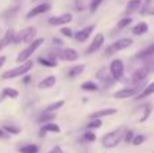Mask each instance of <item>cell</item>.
<instances>
[{
    "label": "cell",
    "instance_id": "10",
    "mask_svg": "<svg viewBox=\"0 0 154 153\" xmlns=\"http://www.w3.org/2000/svg\"><path fill=\"white\" fill-rule=\"evenodd\" d=\"M149 73H150V68L147 67V65H146V67L138 68V69L133 73V76H131V83L135 84V86L142 84L145 80H146L147 76H149Z\"/></svg>",
    "mask_w": 154,
    "mask_h": 153
},
{
    "label": "cell",
    "instance_id": "40",
    "mask_svg": "<svg viewBox=\"0 0 154 153\" xmlns=\"http://www.w3.org/2000/svg\"><path fill=\"white\" fill-rule=\"evenodd\" d=\"M134 137H135V134H134L133 130H127V132H126V134H125V141L127 144H131V142H133V140H134Z\"/></svg>",
    "mask_w": 154,
    "mask_h": 153
},
{
    "label": "cell",
    "instance_id": "4",
    "mask_svg": "<svg viewBox=\"0 0 154 153\" xmlns=\"http://www.w3.org/2000/svg\"><path fill=\"white\" fill-rule=\"evenodd\" d=\"M37 29L34 26H30L26 27V29L20 30L18 34L15 35V39H14V43H31L32 41L37 39Z\"/></svg>",
    "mask_w": 154,
    "mask_h": 153
},
{
    "label": "cell",
    "instance_id": "6",
    "mask_svg": "<svg viewBox=\"0 0 154 153\" xmlns=\"http://www.w3.org/2000/svg\"><path fill=\"white\" fill-rule=\"evenodd\" d=\"M141 89H143L142 88V84H138V86H135V87H126V88H120L119 91H116L114 94V98L115 99H128V98L137 96Z\"/></svg>",
    "mask_w": 154,
    "mask_h": 153
},
{
    "label": "cell",
    "instance_id": "26",
    "mask_svg": "<svg viewBox=\"0 0 154 153\" xmlns=\"http://www.w3.org/2000/svg\"><path fill=\"white\" fill-rule=\"evenodd\" d=\"M38 62H39L42 67H46V68H56L57 67L56 60L48 58V57H39V58H38Z\"/></svg>",
    "mask_w": 154,
    "mask_h": 153
},
{
    "label": "cell",
    "instance_id": "9",
    "mask_svg": "<svg viewBox=\"0 0 154 153\" xmlns=\"http://www.w3.org/2000/svg\"><path fill=\"white\" fill-rule=\"evenodd\" d=\"M50 10H51V4H50V3L43 2V3H41V4L35 5L34 8H31V10L26 14V19L35 18V16H38V15H42V14H45V12H49Z\"/></svg>",
    "mask_w": 154,
    "mask_h": 153
},
{
    "label": "cell",
    "instance_id": "37",
    "mask_svg": "<svg viewBox=\"0 0 154 153\" xmlns=\"http://www.w3.org/2000/svg\"><path fill=\"white\" fill-rule=\"evenodd\" d=\"M103 2H106V0H91V3H89V11H91V12H95V11L97 10L99 7H100V4Z\"/></svg>",
    "mask_w": 154,
    "mask_h": 153
},
{
    "label": "cell",
    "instance_id": "29",
    "mask_svg": "<svg viewBox=\"0 0 154 153\" xmlns=\"http://www.w3.org/2000/svg\"><path fill=\"white\" fill-rule=\"evenodd\" d=\"M2 127L8 133V134H20V133H22L20 127L15 126V125H11V123H4Z\"/></svg>",
    "mask_w": 154,
    "mask_h": 153
},
{
    "label": "cell",
    "instance_id": "42",
    "mask_svg": "<svg viewBox=\"0 0 154 153\" xmlns=\"http://www.w3.org/2000/svg\"><path fill=\"white\" fill-rule=\"evenodd\" d=\"M7 137H8V133L3 127H0V138H7Z\"/></svg>",
    "mask_w": 154,
    "mask_h": 153
},
{
    "label": "cell",
    "instance_id": "35",
    "mask_svg": "<svg viewBox=\"0 0 154 153\" xmlns=\"http://www.w3.org/2000/svg\"><path fill=\"white\" fill-rule=\"evenodd\" d=\"M60 33H61L64 37H66V38H73V37H75V33H73V30L70 29V27L61 26V29H60Z\"/></svg>",
    "mask_w": 154,
    "mask_h": 153
},
{
    "label": "cell",
    "instance_id": "31",
    "mask_svg": "<svg viewBox=\"0 0 154 153\" xmlns=\"http://www.w3.org/2000/svg\"><path fill=\"white\" fill-rule=\"evenodd\" d=\"M64 105H65V100H57V102H54V103H51V105L46 106L43 111H48V113H54L56 110H60V108H61Z\"/></svg>",
    "mask_w": 154,
    "mask_h": 153
},
{
    "label": "cell",
    "instance_id": "43",
    "mask_svg": "<svg viewBox=\"0 0 154 153\" xmlns=\"http://www.w3.org/2000/svg\"><path fill=\"white\" fill-rule=\"evenodd\" d=\"M76 8L77 10H82V4H81V0H76Z\"/></svg>",
    "mask_w": 154,
    "mask_h": 153
},
{
    "label": "cell",
    "instance_id": "19",
    "mask_svg": "<svg viewBox=\"0 0 154 153\" xmlns=\"http://www.w3.org/2000/svg\"><path fill=\"white\" fill-rule=\"evenodd\" d=\"M154 56V43L152 45H149L147 48L142 49L141 52H138V53L135 54V58L138 60H146V58H150V57Z\"/></svg>",
    "mask_w": 154,
    "mask_h": 153
},
{
    "label": "cell",
    "instance_id": "46",
    "mask_svg": "<svg viewBox=\"0 0 154 153\" xmlns=\"http://www.w3.org/2000/svg\"><path fill=\"white\" fill-rule=\"evenodd\" d=\"M24 83H29V81H31V76H26V79H24Z\"/></svg>",
    "mask_w": 154,
    "mask_h": 153
},
{
    "label": "cell",
    "instance_id": "2",
    "mask_svg": "<svg viewBox=\"0 0 154 153\" xmlns=\"http://www.w3.org/2000/svg\"><path fill=\"white\" fill-rule=\"evenodd\" d=\"M43 42H45V39H43V38H37L35 41H32L31 43H29V45H27L26 48H24L23 50L18 54V57L15 58V61L18 62V64H23V62L29 61L30 57H31L32 54H34L35 52L41 48V45H42Z\"/></svg>",
    "mask_w": 154,
    "mask_h": 153
},
{
    "label": "cell",
    "instance_id": "45",
    "mask_svg": "<svg viewBox=\"0 0 154 153\" xmlns=\"http://www.w3.org/2000/svg\"><path fill=\"white\" fill-rule=\"evenodd\" d=\"M54 43H57V45H64V42H62V41H60V39H54Z\"/></svg>",
    "mask_w": 154,
    "mask_h": 153
},
{
    "label": "cell",
    "instance_id": "38",
    "mask_svg": "<svg viewBox=\"0 0 154 153\" xmlns=\"http://www.w3.org/2000/svg\"><path fill=\"white\" fill-rule=\"evenodd\" d=\"M145 140H146V137H145L143 134H137L135 137H134V140H133V145H135V146H138V145H142V144L145 142Z\"/></svg>",
    "mask_w": 154,
    "mask_h": 153
},
{
    "label": "cell",
    "instance_id": "39",
    "mask_svg": "<svg viewBox=\"0 0 154 153\" xmlns=\"http://www.w3.org/2000/svg\"><path fill=\"white\" fill-rule=\"evenodd\" d=\"M84 140H87L88 142H93V141H96V134L91 130H88L84 133Z\"/></svg>",
    "mask_w": 154,
    "mask_h": 153
},
{
    "label": "cell",
    "instance_id": "14",
    "mask_svg": "<svg viewBox=\"0 0 154 153\" xmlns=\"http://www.w3.org/2000/svg\"><path fill=\"white\" fill-rule=\"evenodd\" d=\"M116 113H118V110L116 108H114V107L101 108V110H96V111H93V113H91L89 115H88V118L89 119H100V118H103V117L115 115Z\"/></svg>",
    "mask_w": 154,
    "mask_h": 153
},
{
    "label": "cell",
    "instance_id": "7",
    "mask_svg": "<svg viewBox=\"0 0 154 153\" xmlns=\"http://www.w3.org/2000/svg\"><path fill=\"white\" fill-rule=\"evenodd\" d=\"M109 72H111L112 77L115 79L116 81L122 80L123 75H125V64L120 58H115L111 61L109 64Z\"/></svg>",
    "mask_w": 154,
    "mask_h": 153
},
{
    "label": "cell",
    "instance_id": "18",
    "mask_svg": "<svg viewBox=\"0 0 154 153\" xmlns=\"http://www.w3.org/2000/svg\"><path fill=\"white\" fill-rule=\"evenodd\" d=\"M142 3H143V0H128L127 5H126L125 14H126V15H130V14L138 11L139 8L142 7Z\"/></svg>",
    "mask_w": 154,
    "mask_h": 153
},
{
    "label": "cell",
    "instance_id": "25",
    "mask_svg": "<svg viewBox=\"0 0 154 153\" xmlns=\"http://www.w3.org/2000/svg\"><path fill=\"white\" fill-rule=\"evenodd\" d=\"M54 118H56V114L54 113L42 111V114H41L39 118H38V122H39V123H49V122H51Z\"/></svg>",
    "mask_w": 154,
    "mask_h": 153
},
{
    "label": "cell",
    "instance_id": "5",
    "mask_svg": "<svg viewBox=\"0 0 154 153\" xmlns=\"http://www.w3.org/2000/svg\"><path fill=\"white\" fill-rule=\"evenodd\" d=\"M131 45H133V39H131V38H120V39H118L116 42H114L112 45H109L108 48L106 49L104 56L109 57V56H112V54L118 53V52L125 50V49L130 48Z\"/></svg>",
    "mask_w": 154,
    "mask_h": 153
},
{
    "label": "cell",
    "instance_id": "41",
    "mask_svg": "<svg viewBox=\"0 0 154 153\" xmlns=\"http://www.w3.org/2000/svg\"><path fill=\"white\" fill-rule=\"evenodd\" d=\"M49 153H64V151H62L60 146H54V148L51 149V151L49 152Z\"/></svg>",
    "mask_w": 154,
    "mask_h": 153
},
{
    "label": "cell",
    "instance_id": "15",
    "mask_svg": "<svg viewBox=\"0 0 154 153\" xmlns=\"http://www.w3.org/2000/svg\"><path fill=\"white\" fill-rule=\"evenodd\" d=\"M103 45H104V35L101 34V33H99V34L95 35V38H93L92 42H91V45L88 46L87 53H88V54L95 53V52H97Z\"/></svg>",
    "mask_w": 154,
    "mask_h": 153
},
{
    "label": "cell",
    "instance_id": "13",
    "mask_svg": "<svg viewBox=\"0 0 154 153\" xmlns=\"http://www.w3.org/2000/svg\"><path fill=\"white\" fill-rule=\"evenodd\" d=\"M57 57H58L60 60H62V61H76L80 56L75 49L68 48V49H62V50H60L58 53H57Z\"/></svg>",
    "mask_w": 154,
    "mask_h": 153
},
{
    "label": "cell",
    "instance_id": "8",
    "mask_svg": "<svg viewBox=\"0 0 154 153\" xmlns=\"http://www.w3.org/2000/svg\"><path fill=\"white\" fill-rule=\"evenodd\" d=\"M96 79L99 80V83L101 84L103 88H108V87H111L112 84L116 81L114 77H112L109 69H106V68H101L100 70H97V73H96Z\"/></svg>",
    "mask_w": 154,
    "mask_h": 153
},
{
    "label": "cell",
    "instance_id": "16",
    "mask_svg": "<svg viewBox=\"0 0 154 153\" xmlns=\"http://www.w3.org/2000/svg\"><path fill=\"white\" fill-rule=\"evenodd\" d=\"M15 35L16 33L12 29L7 30L5 31V34L3 35V38L0 39V52L3 50V49H5L8 45H11V43H14V39H15Z\"/></svg>",
    "mask_w": 154,
    "mask_h": 153
},
{
    "label": "cell",
    "instance_id": "27",
    "mask_svg": "<svg viewBox=\"0 0 154 153\" xmlns=\"http://www.w3.org/2000/svg\"><path fill=\"white\" fill-rule=\"evenodd\" d=\"M141 111H142V115L139 118V122H145L150 117V114H152V105H149V103L143 105L141 107Z\"/></svg>",
    "mask_w": 154,
    "mask_h": 153
},
{
    "label": "cell",
    "instance_id": "1",
    "mask_svg": "<svg viewBox=\"0 0 154 153\" xmlns=\"http://www.w3.org/2000/svg\"><path fill=\"white\" fill-rule=\"evenodd\" d=\"M126 132H127V129H126L125 126H120V127H118V129L112 130V132L107 133V134L103 136V138H101V145L107 149L115 148V146H118L120 144V141L125 140Z\"/></svg>",
    "mask_w": 154,
    "mask_h": 153
},
{
    "label": "cell",
    "instance_id": "11",
    "mask_svg": "<svg viewBox=\"0 0 154 153\" xmlns=\"http://www.w3.org/2000/svg\"><path fill=\"white\" fill-rule=\"evenodd\" d=\"M73 19V15L70 12H64L62 15L58 16H51L49 18V24L51 26H65V24L70 23Z\"/></svg>",
    "mask_w": 154,
    "mask_h": 153
},
{
    "label": "cell",
    "instance_id": "36",
    "mask_svg": "<svg viewBox=\"0 0 154 153\" xmlns=\"http://www.w3.org/2000/svg\"><path fill=\"white\" fill-rule=\"evenodd\" d=\"M101 121L100 119H91L89 122H88L87 125V129L91 130V129H99V127H101Z\"/></svg>",
    "mask_w": 154,
    "mask_h": 153
},
{
    "label": "cell",
    "instance_id": "48",
    "mask_svg": "<svg viewBox=\"0 0 154 153\" xmlns=\"http://www.w3.org/2000/svg\"><path fill=\"white\" fill-rule=\"evenodd\" d=\"M4 98H5V96H4V95H3V94H2V95H0V102H2V100H3V99H4Z\"/></svg>",
    "mask_w": 154,
    "mask_h": 153
},
{
    "label": "cell",
    "instance_id": "3",
    "mask_svg": "<svg viewBox=\"0 0 154 153\" xmlns=\"http://www.w3.org/2000/svg\"><path fill=\"white\" fill-rule=\"evenodd\" d=\"M32 67H34V62H32L31 60H29V61L23 62V64H19V67L14 68V69L5 70V72L2 75V79H3V80H7V79L19 77V76H22V75H26V73H29L30 70L32 69Z\"/></svg>",
    "mask_w": 154,
    "mask_h": 153
},
{
    "label": "cell",
    "instance_id": "22",
    "mask_svg": "<svg viewBox=\"0 0 154 153\" xmlns=\"http://www.w3.org/2000/svg\"><path fill=\"white\" fill-rule=\"evenodd\" d=\"M19 8H20L19 5H12V7H10V8H5V10L0 14V16H2V19L10 20V19H12L14 16H16V14L19 12Z\"/></svg>",
    "mask_w": 154,
    "mask_h": 153
},
{
    "label": "cell",
    "instance_id": "30",
    "mask_svg": "<svg viewBox=\"0 0 154 153\" xmlns=\"http://www.w3.org/2000/svg\"><path fill=\"white\" fill-rule=\"evenodd\" d=\"M81 89L84 91H89V92H93V91H97L99 89V86L92 80H88V81H84L81 84Z\"/></svg>",
    "mask_w": 154,
    "mask_h": 153
},
{
    "label": "cell",
    "instance_id": "28",
    "mask_svg": "<svg viewBox=\"0 0 154 153\" xmlns=\"http://www.w3.org/2000/svg\"><path fill=\"white\" fill-rule=\"evenodd\" d=\"M2 94L4 95L5 98H8V99H15V98L19 96V92L16 91L15 88H11V87H5V88H3Z\"/></svg>",
    "mask_w": 154,
    "mask_h": 153
},
{
    "label": "cell",
    "instance_id": "47",
    "mask_svg": "<svg viewBox=\"0 0 154 153\" xmlns=\"http://www.w3.org/2000/svg\"><path fill=\"white\" fill-rule=\"evenodd\" d=\"M143 2H145V4H150V3H152L153 0H143Z\"/></svg>",
    "mask_w": 154,
    "mask_h": 153
},
{
    "label": "cell",
    "instance_id": "32",
    "mask_svg": "<svg viewBox=\"0 0 154 153\" xmlns=\"http://www.w3.org/2000/svg\"><path fill=\"white\" fill-rule=\"evenodd\" d=\"M39 148L34 144H29V145H24L22 148H19V153H38Z\"/></svg>",
    "mask_w": 154,
    "mask_h": 153
},
{
    "label": "cell",
    "instance_id": "17",
    "mask_svg": "<svg viewBox=\"0 0 154 153\" xmlns=\"http://www.w3.org/2000/svg\"><path fill=\"white\" fill-rule=\"evenodd\" d=\"M60 132H61V127L58 125L54 123V122H49V123L43 125V127L39 130V137H43L46 133H56V134H58Z\"/></svg>",
    "mask_w": 154,
    "mask_h": 153
},
{
    "label": "cell",
    "instance_id": "34",
    "mask_svg": "<svg viewBox=\"0 0 154 153\" xmlns=\"http://www.w3.org/2000/svg\"><path fill=\"white\" fill-rule=\"evenodd\" d=\"M141 15H154V7L150 4H143V7H141Z\"/></svg>",
    "mask_w": 154,
    "mask_h": 153
},
{
    "label": "cell",
    "instance_id": "23",
    "mask_svg": "<svg viewBox=\"0 0 154 153\" xmlns=\"http://www.w3.org/2000/svg\"><path fill=\"white\" fill-rule=\"evenodd\" d=\"M147 30H149V26H147L146 22H139V23H137L135 26L133 27V34L142 35V34H146Z\"/></svg>",
    "mask_w": 154,
    "mask_h": 153
},
{
    "label": "cell",
    "instance_id": "33",
    "mask_svg": "<svg viewBox=\"0 0 154 153\" xmlns=\"http://www.w3.org/2000/svg\"><path fill=\"white\" fill-rule=\"evenodd\" d=\"M130 23H133V18L131 16H126V18H123V19H120L119 20V23L116 24V31L118 30H122V29H125V27H127Z\"/></svg>",
    "mask_w": 154,
    "mask_h": 153
},
{
    "label": "cell",
    "instance_id": "20",
    "mask_svg": "<svg viewBox=\"0 0 154 153\" xmlns=\"http://www.w3.org/2000/svg\"><path fill=\"white\" fill-rule=\"evenodd\" d=\"M57 83V77L56 76H48V77H45L43 80H41L39 83H38V88L41 89H49L51 88V87H54Z\"/></svg>",
    "mask_w": 154,
    "mask_h": 153
},
{
    "label": "cell",
    "instance_id": "44",
    "mask_svg": "<svg viewBox=\"0 0 154 153\" xmlns=\"http://www.w3.org/2000/svg\"><path fill=\"white\" fill-rule=\"evenodd\" d=\"M5 60H7V58H5L4 56H0V68H2L3 65L5 64Z\"/></svg>",
    "mask_w": 154,
    "mask_h": 153
},
{
    "label": "cell",
    "instance_id": "12",
    "mask_svg": "<svg viewBox=\"0 0 154 153\" xmlns=\"http://www.w3.org/2000/svg\"><path fill=\"white\" fill-rule=\"evenodd\" d=\"M95 29H96V24H91V26H87L84 29L79 30L77 33H75V39L79 41V42H85L91 37V34L95 31Z\"/></svg>",
    "mask_w": 154,
    "mask_h": 153
},
{
    "label": "cell",
    "instance_id": "24",
    "mask_svg": "<svg viewBox=\"0 0 154 153\" xmlns=\"http://www.w3.org/2000/svg\"><path fill=\"white\" fill-rule=\"evenodd\" d=\"M84 70H85V64L75 65V67H72V68L69 69V72H68V76H69L70 79H75V77H77L79 75H81Z\"/></svg>",
    "mask_w": 154,
    "mask_h": 153
},
{
    "label": "cell",
    "instance_id": "21",
    "mask_svg": "<svg viewBox=\"0 0 154 153\" xmlns=\"http://www.w3.org/2000/svg\"><path fill=\"white\" fill-rule=\"evenodd\" d=\"M153 94H154V81H152L150 84H147L146 87H143V89L135 96V100L146 99L147 96H150V95H153Z\"/></svg>",
    "mask_w": 154,
    "mask_h": 153
}]
</instances>
